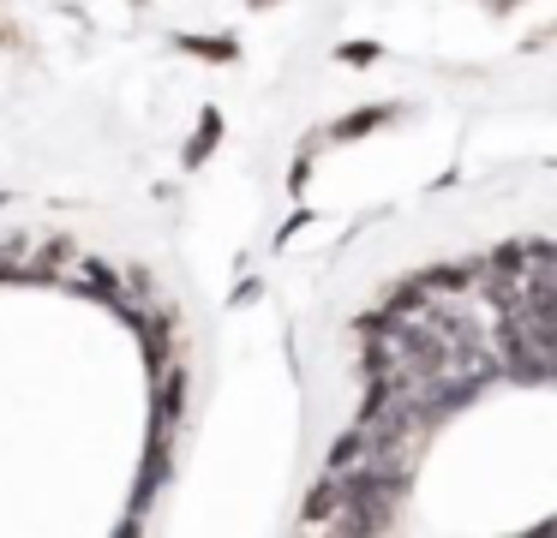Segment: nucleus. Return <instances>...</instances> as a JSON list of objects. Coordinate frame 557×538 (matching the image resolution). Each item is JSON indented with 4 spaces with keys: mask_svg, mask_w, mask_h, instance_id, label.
<instances>
[{
    "mask_svg": "<svg viewBox=\"0 0 557 538\" xmlns=\"http://www.w3.org/2000/svg\"><path fill=\"white\" fill-rule=\"evenodd\" d=\"M480 275H485L480 263H437V270H425L413 287H420V293H468Z\"/></svg>",
    "mask_w": 557,
    "mask_h": 538,
    "instance_id": "1",
    "label": "nucleus"
},
{
    "mask_svg": "<svg viewBox=\"0 0 557 538\" xmlns=\"http://www.w3.org/2000/svg\"><path fill=\"white\" fill-rule=\"evenodd\" d=\"M252 7H276V0H252Z\"/></svg>",
    "mask_w": 557,
    "mask_h": 538,
    "instance_id": "8",
    "label": "nucleus"
},
{
    "mask_svg": "<svg viewBox=\"0 0 557 538\" xmlns=\"http://www.w3.org/2000/svg\"><path fill=\"white\" fill-rule=\"evenodd\" d=\"M306 174H312V155H300V162H294V174H288V186H294V191H306Z\"/></svg>",
    "mask_w": 557,
    "mask_h": 538,
    "instance_id": "7",
    "label": "nucleus"
},
{
    "mask_svg": "<svg viewBox=\"0 0 557 538\" xmlns=\"http://www.w3.org/2000/svg\"><path fill=\"white\" fill-rule=\"evenodd\" d=\"M174 48H181V54H198V60H234L240 54V48H234V36H174Z\"/></svg>",
    "mask_w": 557,
    "mask_h": 538,
    "instance_id": "4",
    "label": "nucleus"
},
{
    "mask_svg": "<svg viewBox=\"0 0 557 538\" xmlns=\"http://www.w3.org/2000/svg\"><path fill=\"white\" fill-rule=\"evenodd\" d=\"M401 108L396 102H372V108H354L348 120H342V126H330V138H360V132H377V126H389V120H396Z\"/></svg>",
    "mask_w": 557,
    "mask_h": 538,
    "instance_id": "2",
    "label": "nucleus"
},
{
    "mask_svg": "<svg viewBox=\"0 0 557 538\" xmlns=\"http://www.w3.org/2000/svg\"><path fill=\"white\" fill-rule=\"evenodd\" d=\"M216 138H222V108H205V114H198V132H193V143H186L181 162H186V167H205V155L216 150Z\"/></svg>",
    "mask_w": 557,
    "mask_h": 538,
    "instance_id": "3",
    "label": "nucleus"
},
{
    "mask_svg": "<svg viewBox=\"0 0 557 538\" xmlns=\"http://www.w3.org/2000/svg\"><path fill=\"white\" fill-rule=\"evenodd\" d=\"M377 54H384L377 42H342V48H336V60H348V66H372Z\"/></svg>",
    "mask_w": 557,
    "mask_h": 538,
    "instance_id": "6",
    "label": "nucleus"
},
{
    "mask_svg": "<svg viewBox=\"0 0 557 538\" xmlns=\"http://www.w3.org/2000/svg\"><path fill=\"white\" fill-rule=\"evenodd\" d=\"M330 509H336V473H330L324 485H312V497H306V526L330 521Z\"/></svg>",
    "mask_w": 557,
    "mask_h": 538,
    "instance_id": "5",
    "label": "nucleus"
}]
</instances>
